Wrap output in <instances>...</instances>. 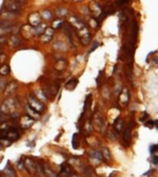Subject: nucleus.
Segmentation results:
<instances>
[{"instance_id":"9b49d317","label":"nucleus","mask_w":158,"mask_h":177,"mask_svg":"<svg viewBox=\"0 0 158 177\" xmlns=\"http://www.w3.org/2000/svg\"><path fill=\"white\" fill-rule=\"evenodd\" d=\"M20 137L19 130L17 129L15 126H10V128L7 129V138L11 141V142H15L17 141Z\"/></svg>"},{"instance_id":"a211bd4d","label":"nucleus","mask_w":158,"mask_h":177,"mask_svg":"<svg viewBox=\"0 0 158 177\" xmlns=\"http://www.w3.org/2000/svg\"><path fill=\"white\" fill-rule=\"evenodd\" d=\"M82 172H83V175H84V177H95L96 176L94 170L91 166L83 167Z\"/></svg>"},{"instance_id":"e433bc0d","label":"nucleus","mask_w":158,"mask_h":177,"mask_svg":"<svg viewBox=\"0 0 158 177\" xmlns=\"http://www.w3.org/2000/svg\"><path fill=\"white\" fill-rule=\"evenodd\" d=\"M5 58H6V55H0V64H2L5 60Z\"/></svg>"},{"instance_id":"7c9ffc66","label":"nucleus","mask_w":158,"mask_h":177,"mask_svg":"<svg viewBox=\"0 0 158 177\" xmlns=\"http://www.w3.org/2000/svg\"><path fill=\"white\" fill-rule=\"evenodd\" d=\"M72 146L74 149L78 148V135L77 134H74L72 137Z\"/></svg>"},{"instance_id":"ddd939ff","label":"nucleus","mask_w":158,"mask_h":177,"mask_svg":"<svg viewBox=\"0 0 158 177\" xmlns=\"http://www.w3.org/2000/svg\"><path fill=\"white\" fill-rule=\"evenodd\" d=\"M54 33H55V30L53 28H47L45 31L41 35V41L45 44L49 43V42L53 39Z\"/></svg>"},{"instance_id":"c85d7f7f","label":"nucleus","mask_w":158,"mask_h":177,"mask_svg":"<svg viewBox=\"0 0 158 177\" xmlns=\"http://www.w3.org/2000/svg\"><path fill=\"white\" fill-rule=\"evenodd\" d=\"M62 25H63V21L61 20H56L53 22V26L52 28L54 30H56V29H59L60 27H62Z\"/></svg>"},{"instance_id":"473e14b6","label":"nucleus","mask_w":158,"mask_h":177,"mask_svg":"<svg viewBox=\"0 0 158 177\" xmlns=\"http://www.w3.org/2000/svg\"><path fill=\"white\" fill-rule=\"evenodd\" d=\"M128 2H129V0H118V1H116V5H118V6H123V5H125Z\"/></svg>"},{"instance_id":"412c9836","label":"nucleus","mask_w":158,"mask_h":177,"mask_svg":"<svg viewBox=\"0 0 158 177\" xmlns=\"http://www.w3.org/2000/svg\"><path fill=\"white\" fill-rule=\"evenodd\" d=\"M35 97H36L37 99H39L42 103H45L46 101H47V99H48L43 90H36V91H35Z\"/></svg>"},{"instance_id":"c9c22d12","label":"nucleus","mask_w":158,"mask_h":177,"mask_svg":"<svg viewBox=\"0 0 158 177\" xmlns=\"http://www.w3.org/2000/svg\"><path fill=\"white\" fill-rule=\"evenodd\" d=\"M153 163L154 164H157L158 163V156H154V157H153Z\"/></svg>"},{"instance_id":"2f4dec72","label":"nucleus","mask_w":158,"mask_h":177,"mask_svg":"<svg viewBox=\"0 0 158 177\" xmlns=\"http://www.w3.org/2000/svg\"><path fill=\"white\" fill-rule=\"evenodd\" d=\"M154 125V122L151 121V120H149L145 123V126H147V127H149V128H153Z\"/></svg>"},{"instance_id":"0eeeda50","label":"nucleus","mask_w":158,"mask_h":177,"mask_svg":"<svg viewBox=\"0 0 158 177\" xmlns=\"http://www.w3.org/2000/svg\"><path fill=\"white\" fill-rule=\"evenodd\" d=\"M35 120L31 118L29 114H25L20 118V126L22 129H28L34 124Z\"/></svg>"},{"instance_id":"4468645a","label":"nucleus","mask_w":158,"mask_h":177,"mask_svg":"<svg viewBox=\"0 0 158 177\" xmlns=\"http://www.w3.org/2000/svg\"><path fill=\"white\" fill-rule=\"evenodd\" d=\"M69 22L75 30H78V29H80V27H82L83 25H84V23H83L79 18H77V17H75V16H70L69 17Z\"/></svg>"},{"instance_id":"f257e3e1","label":"nucleus","mask_w":158,"mask_h":177,"mask_svg":"<svg viewBox=\"0 0 158 177\" xmlns=\"http://www.w3.org/2000/svg\"><path fill=\"white\" fill-rule=\"evenodd\" d=\"M16 105L15 99L7 97L0 105V114L3 115H13L16 113Z\"/></svg>"},{"instance_id":"f8f14e48","label":"nucleus","mask_w":158,"mask_h":177,"mask_svg":"<svg viewBox=\"0 0 158 177\" xmlns=\"http://www.w3.org/2000/svg\"><path fill=\"white\" fill-rule=\"evenodd\" d=\"M21 33H22V36L25 39H29L32 36L35 35V32H34V27L31 26V25H25L23 26L22 30H21Z\"/></svg>"},{"instance_id":"c756f323","label":"nucleus","mask_w":158,"mask_h":177,"mask_svg":"<svg viewBox=\"0 0 158 177\" xmlns=\"http://www.w3.org/2000/svg\"><path fill=\"white\" fill-rule=\"evenodd\" d=\"M42 18H44L45 20H50L52 18V13L49 10H44L43 13H42Z\"/></svg>"},{"instance_id":"5701e85b","label":"nucleus","mask_w":158,"mask_h":177,"mask_svg":"<svg viewBox=\"0 0 158 177\" xmlns=\"http://www.w3.org/2000/svg\"><path fill=\"white\" fill-rule=\"evenodd\" d=\"M131 128H132V125H131V124H129V126L124 132V140L126 142H129L131 139V133H130Z\"/></svg>"},{"instance_id":"6e6552de","label":"nucleus","mask_w":158,"mask_h":177,"mask_svg":"<svg viewBox=\"0 0 158 177\" xmlns=\"http://www.w3.org/2000/svg\"><path fill=\"white\" fill-rule=\"evenodd\" d=\"M18 88H19L18 83L14 80L10 81L8 84H7L6 87L4 88V95L6 97H10V96L13 95L17 91V90H18Z\"/></svg>"},{"instance_id":"39448f33","label":"nucleus","mask_w":158,"mask_h":177,"mask_svg":"<svg viewBox=\"0 0 158 177\" xmlns=\"http://www.w3.org/2000/svg\"><path fill=\"white\" fill-rule=\"evenodd\" d=\"M5 7L6 9L11 13H19L21 10V4L16 0H7Z\"/></svg>"},{"instance_id":"ea45409f","label":"nucleus","mask_w":158,"mask_h":177,"mask_svg":"<svg viewBox=\"0 0 158 177\" xmlns=\"http://www.w3.org/2000/svg\"><path fill=\"white\" fill-rule=\"evenodd\" d=\"M0 53H1V47H0Z\"/></svg>"},{"instance_id":"20e7f679","label":"nucleus","mask_w":158,"mask_h":177,"mask_svg":"<svg viewBox=\"0 0 158 177\" xmlns=\"http://www.w3.org/2000/svg\"><path fill=\"white\" fill-rule=\"evenodd\" d=\"M76 33L79 37V40L80 41V43L83 45L89 44V43L91 42V33H90L89 29L85 26V25H83L82 27L76 30Z\"/></svg>"},{"instance_id":"aec40b11","label":"nucleus","mask_w":158,"mask_h":177,"mask_svg":"<svg viewBox=\"0 0 158 177\" xmlns=\"http://www.w3.org/2000/svg\"><path fill=\"white\" fill-rule=\"evenodd\" d=\"M46 24L45 23H41L40 25H38L37 27H34V32H35V35L41 36L43 33L46 30Z\"/></svg>"},{"instance_id":"2eb2a0df","label":"nucleus","mask_w":158,"mask_h":177,"mask_svg":"<svg viewBox=\"0 0 158 177\" xmlns=\"http://www.w3.org/2000/svg\"><path fill=\"white\" fill-rule=\"evenodd\" d=\"M67 66H68V63L65 59H58L54 65V68L58 72H62L67 68Z\"/></svg>"},{"instance_id":"72a5a7b5","label":"nucleus","mask_w":158,"mask_h":177,"mask_svg":"<svg viewBox=\"0 0 158 177\" xmlns=\"http://www.w3.org/2000/svg\"><path fill=\"white\" fill-rule=\"evenodd\" d=\"M98 46H99V44L97 43V42H95V43L94 44V45H93V47L91 48V50H90V52H89V53H93V52L94 51V50H95Z\"/></svg>"},{"instance_id":"4c0bfd02","label":"nucleus","mask_w":158,"mask_h":177,"mask_svg":"<svg viewBox=\"0 0 158 177\" xmlns=\"http://www.w3.org/2000/svg\"><path fill=\"white\" fill-rule=\"evenodd\" d=\"M154 125H155V127L158 129V120H155V121H154Z\"/></svg>"},{"instance_id":"f704fd0d","label":"nucleus","mask_w":158,"mask_h":177,"mask_svg":"<svg viewBox=\"0 0 158 177\" xmlns=\"http://www.w3.org/2000/svg\"><path fill=\"white\" fill-rule=\"evenodd\" d=\"M25 167V165H24V162H18V168H19V169L20 170H22L23 169V168Z\"/></svg>"},{"instance_id":"1a4fd4ad","label":"nucleus","mask_w":158,"mask_h":177,"mask_svg":"<svg viewBox=\"0 0 158 177\" xmlns=\"http://www.w3.org/2000/svg\"><path fill=\"white\" fill-rule=\"evenodd\" d=\"M90 11L91 13V15H93V18L94 19H98L101 17L102 15V8L100 7L99 4H97L95 1H91L90 3Z\"/></svg>"},{"instance_id":"393cba45","label":"nucleus","mask_w":158,"mask_h":177,"mask_svg":"<svg viewBox=\"0 0 158 177\" xmlns=\"http://www.w3.org/2000/svg\"><path fill=\"white\" fill-rule=\"evenodd\" d=\"M90 156L91 158L97 160V161H103V159H104L103 155H102V152H99V151H97V150L91 151V152H90Z\"/></svg>"},{"instance_id":"f03ea898","label":"nucleus","mask_w":158,"mask_h":177,"mask_svg":"<svg viewBox=\"0 0 158 177\" xmlns=\"http://www.w3.org/2000/svg\"><path fill=\"white\" fill-rule=\"evenodd\" d=\"M25 168L31 175H36L38 173H44V165L36 162L32 158H26L24 161Z\"/></svg>"},{"instance_id":"b1692460","label":"nucleus","mask_w":158,"mask_h":177,"mask_svg":"<svg viewBox=\"0 0 158 177\" xmlns=\"http://www.w3.org/2000/svg\"><path fill=\"white\" fill-rule=\"evenodd\" d=\"M10 72V68L8 65H6V64H3L0 66V75L1 76H7L8 75Z\"/></svg>"},{"instance_id":"4be33fe9","label":"nucleus","mask_w":158,"mask_h":177,"mask_svg":"<svg viewBox=\"0 0 158 177\" xmlns=\"http://www.w3.org/2000/svg\"><path fill=\"white\" fill-rule=\"evenodd\" d=\"M77 84H78V79L73 78V79H71L70 80H69L68 82L66 83V89H68L69 90H74L75 88H76Z\"/></svg>"},{"instance_id":"6ab92c4d","label":"nucleus","mask_w":158,"mask_h":177,"mask_svg":"<svg viewBox=\"0 0 158 177\" xmlns=\"http://www.w3.org/2000/svg\"><path fill=\"white\" fill-rule=\"evenodd\" d=\"M26 110H27V114H29L31 118H33L34 120H39L40 118H41V114L37 113L36 111H34L33 109H31L29 105L27 106L26 108Z\"/></svg>"},{"instance_id":"f3484780","label":"nucleus","mask_w":158,"mask_h":177,"mask_svg":"<svg viewBox=\"0 0 158 177\" xmlns=\"http://www.w3.org/2000/svg\"><path fill=\"white\" fill-rule=\"evenodd\" d=\"M44 173L46 177H60L46 164H44Z\"/></svg>"},{"instance_id":"423d86ee","label":"nucleus","mask_w":158,"mask_h":177,"mask_svg":"<svg viewBox=\"0 0 158 177\" xmlns=\"http://www.w3.org/2000/svg\"><path fill=\"white\" fill-rule=\"evenodd\" d=\"M60 173L64 177H78L77 173H75L72 166L67 162H64L61 164Z\"/></svg>"},{"instance_id":"9d476101","label":"nucleus","mask_w":158,"mask_h":177,"mask_svg":"<svg viewBox=\"0 0 158 177\" xmlns=\"http://www.w3.org/2000/svg\"><path fill=\"white\" fill-rule=\"evenodd\" d=\"M28 21L31 26L37 27L38 25H40L42 23V15H40V13H38V12H33L29 15Z\"/></svg>"},{"instance_id":"bb28decb","label":"nucleus","mask_w":158,"mask_h":177,"mask_svg":"<svg viewBox=\"0 0 158 177\" xmlns=\"http://www.w3.org/2000/svg\"><path fill=\"white\" fill-rule=\"evenodd\" d=\"M56 14L58 17H66V16H68L69 11L64 7H58V8H56Z\"/></svg>"},{"instance_id":"cd10ccee","label":"nucleus","mask_w":158,"mask_h":177,"mask_svg":"<svg viewBox=\"0 0 158 177\" xmlns=\"http://www.w3.org/2000/svg\"><path fill=\"white\" fill-rule=\"evenodd\" d=\"M10 44L12 45V47H18L20 45V39L17 36H12L10 39Z\"/></svg>"},{"instance_id":"7ed1b4c3","label":"nucleus","mask_w":158,"mask_h":177,"mask_svg":"<svg viewBox=\"0 0 158 177\" xmlns=\"http://www.w3.org/2000/svg\"><path fill=\"white\" fill-rule=\"evenodd\" d=\"M28 99V105L33 109L34 111H36L39 114H42L45 111V104L44 103H42L39 99H37L35 96H32V95H29L27 97Z\"/></svg>"},{"instance_id":"dca6fc26","label":"nucleus","mask_w":158,"mask_h":177,"mask_svg":"<svg viewBox=\"0 0 158 177\" xmlns=\"http://www.w3.org/2000/svg\"><path fill=\"white\" fill-rule=\"evenodd\" d=\"M3 174V177H16V173L13 170V168L10 163H7L5 169L1 173Z\"/></svg>"},{"instance_id":"a878e982","label":"nucleus","mask_w":158,"mask_h":177,"mask_svg":"<svg viewBox=\"0 0 158 177\" xmlns=\"http://www.w3.org/2000/svg\"><path fill=\"white\" fill-rule=\"evenodd\" d=\"M102 155H103V158L105 160V161H110L112 156H111V153H110V150L108 149L107 148H104L103 150H102Z\"/></svg>"},{"instance_id":"58836bf2","label":"nucleus","mask_w":158,"mask_h":177,"mask_svg":"<svg viewBox=\"0 0 158 177\" xmlns=\"http://www.w3.org/2000/svg\"><path fill=\"white\" fill-rule=\"evenodd\" d=\"M74 2H80V1H82V0H73Z\"/></svg>"}]
</instances>
